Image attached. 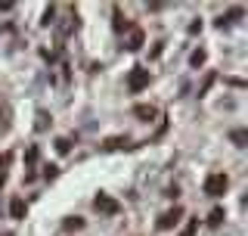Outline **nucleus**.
<instances>
[{
  "instance_id": "f257e3e1",
  "label": "nucleus",
  "mask_w": 248,
  "mask_h": 236,
  "mask_svg": "<svg viewBox=\"0 0 248 236\" xmlns=\"http://www.w3.org/2000/svg\"><path fill=\"white\" fill-rule=\"evenodd\" d=\"M230 186L227 174H208L205 177V196H211V199H217V196H223Z\"/></svg>"
},
{
  "instance_id": "f03ea898",
  "label": "nucleus",
  "mask_w": 248,
  "mask_h": 236,
  "mask_svg": "<svg viewBox=\"0 0 248 236\" xmlns=\"http://www.w3.org/2000/svg\"><path fill=\"white\" fill-rule=\"evenodd\" d=\"M146 84H149V72H146L143 66H137V68H130V78H127V87L134 90V93H140L146 87Z\"/></svg>"
},
{
  "instance_id": "7ed1b4c3",
  "label": "nucleus",
  "mask_w": 248,
  "mask_h": 236,
  "mask_svg": "<svg viewBox=\"0 0 248 236\" xmlns=\"http://www.w3.org/2000/svg\"><path fill=\"white\" fill-rule=\"evenodd\" d=\"M93 208H96V211H103V215H118V202H115L112 199V196H106V193H99L96 196V199H93Z\"/></svg>"
},
{
  "instance_id": "20e7f679",
  "label": "nucleus",
  "mask_w": 248,
  "mask_h": 236,
  "mask_svg": "<svg viewBox=\"0 0 248 236\" xmlns=\"http://www.w3.org/2000/svg\"><path fill=\"white\" fill-rule=\"evenodd\" d=\"M180 218H183V208H180V205H174L170 211H165V215L158 218V230H170V227L180 221Z\"/></svg>"
},
{
  "instance_id": "39448f33",
  "label": "nucleus",
  "mask_w": 248,
  "mask_h": 236,
  "mask_svg": "<svg viewBox=\"0 0 248 236\" xmlns=\"http://www.w3.org/2000/svg\"><path fill=\"white\" fill-rule=\"evenodd\" d=\"M140 47H143V31H134L127 41V50H140Z\"/></svg>"
},
{
  "instance_id": "423d86ee",
  "label": "nucleus",
  "mask_w": 248,
  "mask_h": 236,
  "mask_svg": "<svg viewBox=\"0 0 248 236\" xmlns=\"http://www.w3.org/2000/svg\"><path fill=\"white\" fill-rule=\"evenodd\" d=\"M121 146H127V140H121V137H112V140L103 143V149H108V152H112V149H121Z\"/></svg>"
},
{
  "instance_id": "0eeeda50",
  "label": "nucleus",
  "mask_w": 248,
  "mask_h": 236,
  "mask_svg": "<svg viewBox=\"0 0 248 236\" xmlns=\"http://www.w3.org/2000/svg\"><path fill=\"white\" fill-rule=\"evenodd\" d=\"M10 211H13V218H22V215H25V202H22V199H13Z\"/></svg>"
},
{
  "instance_id": "6e6552de",
  "label": "nucleus",
  "mask_w": 248,
  "mask_h": 236,
  "mask_svg": "<svg viewBox=\"0 0 248 236\" xmlns=\"http://www.w3.org/2000/svg\"><path fill=\"white\" fill-rule=\"evenodd\" d=\"M220 221H223V208H214L211 215H208V224H211V227H217Z\"/></svg>"
},
{
  "instance_id": "1a4fd4ad",
  "label": "nucleus",
  "mask_w": 248,
  "mask_h": 236,
  "mask_svg": "<svg viewBox=\"0 0 248 236\" xmlns=\"http://www.w3.org/2000/svg\"><path fill=\"white\" fill-rule=\"evenodd\" d=\"M81 227H84L81 218H68V221H65V230H81Z\"/></svg>"
},
{
  "instance_id": "9d476101",
  "label": "nucleus",
  "mask_w": 248,
  "mask_h": 236,
  "mask_svg": "<svg viewBox=\"0 0 248 236\" xmlns=\"http://www.w3.org/2000/svg\"><path fill=\"white\" fill-rule=\"evenodd\" d=\"M232 143H239V146L248 143V134H245V131H236V134H232Z\"/></svg>"
},
{
  "instance_id": "9b49d317",
  "label": "nucleus",
  "mask_w": 248,
  "mask_h": 236,
  "mask_svg": "<svg viewBox=\"0 0 248 236\" xmlns=\"http://www.w3.org/2000/svg\"><path fill=\"white\" fill-rule=\"evenodd\" d=\"M137 115H140V118H152L155 112H152L149 106H137Z\"/></svg>"
},
{
  "instance_id": "f8f14e48",
  "label": "nucleus",
  "mask_w": 248,
  "mask_h": 236,
  "mask_svg": "<svg viewBox=\"0 0 248 236\" xmlns=\"http://www.w3.org/2000/svg\"><path fill=\"white\" fill-rule=\"evenodd\" d=\"M192 66H202V62H205V53H202V50H196V53H192Z\"/></svg>"
},
{
  "instance_id": "ddd939ff",
  "label": "nucleus",
  "mask_w": 248,
  "mask_h": 236,
  "mask_svg": "<svg viewBox=\"0 0 248 236\" xmlns=\"http://www.w3.org/2000/svg\"><path fill=\"white\" fill-rule=\"evenodd\" d=\"M56 149L59 152H68V140H56Z\"/></svg>"
},
{
  "instance_id": "4468645a",
  "label": "nucleus",
  "mask_w": 248,
  "mask_h": 236,
  "mask_svg": "<svg viewBox=\"0 0 248 236\" xmlns=\"http://www.w3.org/2000/svg\"><path fill=\"white\" fill-rule=\"evenodd\" d=\"M192 230H196V221H189V224H186V230H183V236H192Z\"/></svg>"
}]
</instances>
